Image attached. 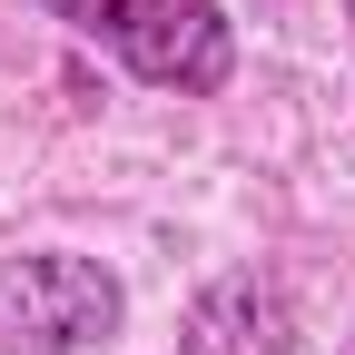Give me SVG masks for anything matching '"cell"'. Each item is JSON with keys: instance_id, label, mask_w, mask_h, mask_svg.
Instances as JSON below:
<instances>
[{"instance_id": "cell-1", "label": "cell", "mask_w": 355, "mask_h": 355, "mask_svg": "<svg viewBox=\"0 0 355 355\" xmlns=\"http://www.w3.org/2000/svg\"><path fill=\"white\" fill-rule=\"evenodd\" d=\"M119 336V277L99 257H0V355H89Z\"/></svg>"}, {"instance_id": "cell-4", "label": "cell", "mask_w": 355, "mask_h": 355, "mask_svg": "<svg viewBox=\"0 0 355 355\" xmlns=\"http://www.w3.org/2000/svg\"><path fill=\"white\" fill-rule=\"evenodd\" d=\"M50 10H60L79 40H109V10H119V0H50Z\"/></svg>"}, {"instance_id": "cell-2", "label": "cell", "mask_w": 355, "mask_h": 355, "mask_svg": "<svg viewBox=\"0 0 355 355\" xmlns=\"http://www.w3.org/2000/svg\"><path fill=\"white\" fill-rule=\"evenodd\" d=\"M109 50L158 89H217L227 79V20H217V0H119Z\"/></svg>"}, {"instance_id": "cell-3", "label": "cell", "mask_w": 355, "mask_h": 355, "mask_svg": "<svg viewBox=\"0 0 355 355\" xmlns=\"http://www.w3.org/2000/svg\"><path fill=\"white\" fill-rule=\"evenodd\" d=\"M178 355H296V316H286L277 286L217 277V286L188 306V326H178Z\"/></svg>"}]
</instances>
